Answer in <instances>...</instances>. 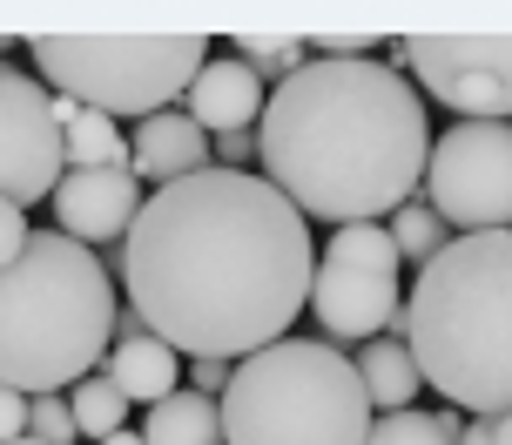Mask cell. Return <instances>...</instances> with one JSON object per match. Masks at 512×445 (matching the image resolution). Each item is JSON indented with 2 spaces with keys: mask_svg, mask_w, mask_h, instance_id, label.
I'll return each mask as SVG.
<instances>
[{
  "mask_svg": "<svg viewBox=\"0 0 512 445\" xmlns=\"http://www.w3.org/2000/svg\"><path fill=\"white\" fill-rule=\"evenodd\" d=\"M122 290L142 331L189 358L243 365L290 338L310 297V223L250 169H196L142 196L122 236Z\"/></svg>",
  "mask_w": 512,
  "mask_h": 445,
  "instance_id": "obj_1",
  "label": "cell"
},
{
  "mask_svg": "<svg viewBox=\"0 0 512 445\" xmlns=\"http://www.w3.org/2000/svg\"><path fill=\"white\" fill-rule=\"evenodd\" d=\"M432 156L425 102L391 61H304L270 88L256 122L263 183L290 210L324 223H378L418 196Z\"/></svg>",
  "mask_w": 512,
  "mask_h": 445,
  "instance_id": "obj_2",
  "label": "cell"
},
{
  "mask_svg": "<svg viewBox=\"0 0 512 445\" xmlns=\"http://www.w3.org/2000/svg\"><path fill=\"white\" fill-rule=\"evenodd\" d=\"M405 351L452 412H512V230L452 236L405 297Z\"/></svg>",
  "mask_w": 512,
  "mask_h": 445,
  "instance_id": "obj_3",
  "label": "cell"
},
{
  "mask_svg": "<svg viewBox=\"0 0 512 445\" xmlns=\"http://www.w3.org/2000/svg\"><path fill=\"white\" fill-rule=\"evenodd\" d=\"M115 338V277L61 230H34L0 270V385L21 398L75 392Z\"/></svg>",
  "mask_w": 512,
  "mask_h": 445,
  "instance_id": "obj_4",
  "label": "cell"
},
{
  "mask_svg": "<svg viewBox=\"0 0 512 445\" xmlns=\"http://www.w3.org/2000/svg\"><path fill=\"white\" fill-rule=\"evenodd\" d=\"M223 445H364L371 398L358 365L324 338H277L230 371V392L216 398Z\"/></svg>",
  "mask_w": 512,
  "mask_h": 445,
  "instance_id": "obj_5",
  "label": "cell"
},
{
  "mask_svg": "<svg viewBox=\"0 0 512 445\" xmlns=\"http://www.w3.org/2000/svg\"><path fill=\"white\" fill-rule=\"evenodd\" d=\"M27 54L61 88V102H81L108 122L122 115L142 122L189 95V81L209 61V41L203 34H34Z\"/></svg>",
  "mask_w": 512,
  "mask_h": 445,
  "instance_id": "obj_6",
  "label": "cell"
},
{
  "mask_svg": "<svg viewBox=\"0 0 512 445\" xmlns=\"http://www.w3.org/2000/svg\"><path fill=\"white\" fill-rule=\"evenodd\" d=\"M398 250L384 223H344L317 250L310 270V317L324 344H371V338H405V284H398Z\"/></svg>",
  "mask_w": 512,
  "mask_h": 445,
  "instance_id": "obj_7",
  "label": "cell"
},
{
  "mask_svg": "<svg viewBox=\"0 0 512 445\" xmlns=\"http://www.w3.org/2000/svg\"><path fill=\"white\" fill-rule=\"evenodd\" d=\"M418 189L452 236L512 230V122H452L432 142Z\"/></svg>",
  "mask_w": 512,
  "mask_h": 445,
  "instance_id": "obj_8",
  "label": "cell"
},
{
  "mask_svg": "<svg viewBox=\"0 0 512 445\" xmlns=\"http://www.w3.org/2000/svg\"><path fill=\"white\" fill-rule=\"evenodd\" d=\"M391 68H411L459 122H512V34H405Z\"/></svg>",
  "mask_w": 512,
  "mask_h": 445,
  "instance_id": "obj_9",
  "label": "cell"
},
{
  "mask_svg": "<svg viewBox=\"0 0 512 445\" xmlns=\"http://www.w3.org/2000/svg\"><path fill=\"white\" fill-rule=\"evenodd\" d=\"M61 183V122L54 95L14 61H0V196L7 203H41Z\"/></svg>",
  "mask_w": 512,
  "mask_h": 445,
  "instance_id": "obj_10",
  "label": "cell"
},
{
  "mask_svg": "<svg viewBox=\"0 0 512 445\" xmlns=\"http://www.w3.org/2000/svg\"><path fill=\"white\" fill-rule=\"evenodd\" d=\"M54 230L81 243V250H95V243H122L135 210H142V189L128 169H68L61 183H54Z\"/></svg>",
  "mask_w": 512,
  "mask_h": 445,
  "instance_id": "obj_11",
  "label": "cell"
},
{
  "mask_svg": "<svg viewBox=\"0 0 512 445\" xmlns=\"http://www.w3.org/2000/svg\"><path fill=\"white\" fill-rule=\"evenodd\" d=\"M263 102H270V88H263L236 54H209L203 75L189 81V95H182V115L216 142V135L256 129V122H263Z\"/></svg>",
  "mask_w": 512,
  "mask_h": 445,
  "instance_id": "obj_12",
  "label": "cell"
},
{
  "mask_svg": "<svg viewBox=\"0 0 512 445\" xmlns=\"http://www.w3.org/2000/svg\"><path fill=\"white\" fill-rule=\"evenodd\" d=\"M196 169H209V135L182 108H155V115L135 122V135H128V176L135 183L169 189L182 176H196Z\"/></svg>",
  "mask_w": 512,
  "mask_h": 445,
  "instance_id": "obj_13",
  "label": "cell"
},
{
  "mask_svg": "<svg viewBox=\"0 0 512 445\" xmlns=\"http://www.w3.org/2000/svg\"><path fill=\"white\" fill-rule=\"evenodd\" d=\"M115 324H122V338H115V351H108V365H102L108 385H115L128 405H162L169 392H182V385H176V378H182L176 351L155 338V331H142V317H135V311H122Z\"/></svg>",
  "mask_w": 512,
  "mask_h": 445,
  "instance_id": "obj_14",
  "label": "cell"
},
{
  "mask_svg": "<svg viewBox=\"0 0 512 445\" xmlns=\"http://www.w3.org/2000/svg\"><path fill=\"white\" fill-rule=\"evenodd\" d=\"M358 385H364V398H371V412H411V398H418V365H411V351H405V338H371V344H358Z\"/></svg>",
  "mask_w": 512,
  "mask_h": 445,
  "instance_id": "obj_15",
  "label": "cell"
},
{
  "mask_svg": "<svg viewBox=\"0 0 512 445\" xmlns=\"http://www.w3.org/2000/svg\"><path fill=\"white\" fill-rule=\"evenodd\" d=\"M54 122H61V162L75 169H128V142L122 122H108L81 102H54Z\"/></svg>",
  "mask_w": 512,
  "mask_h": 445,
  "instance_id": "obj_16",
  "label": "cell"
},
{
  "mask_svg": "<svg viewBox=\"0 0 512 445\" xmlns=\"http://www.w3.org/2000/svg\"><path fill=\"white\" fill-rule=\"evenodd\" d=\"M142 445H223V412L203 392H169L162 405H149L142 419Z\"/></svg>",
  "mask_w": 512,
  "mask_h": 445,
  "instance_id": "obj_17",
  "label": "cell"
},
{
  "mask_svg": "<svg viewBox=\"0 0 512 445\" xmlns=\"http://www.w3.org/2000/svg\"><path fill=\"white\" fill-rule=\"evenodd\" d=\"M465 419L459 412H378L371 419V432H364V445H459Z\"/></svg>",
  "mask_w": 512,
  "mask_h": 445,
  "instance_id": "obj_18",
  "label": "cell"
},
{
  "mask_svg": "<svg viewBox=\"0 0 512 445\" xmlns=\"http://www.w3.org/2000/svg\"><path fill=\"white\" fill-rule=\"evenodd\" d=\"M230 48H236V61H243V68H250L263 88H270V81L283 88V81H290V75L310 61L304 34H230Z\"/></svg>",
  "mask_w": 512,
  "mask_h": 445,
  "instance_id": "obj_19",
  "label": "cell"
},
{
  "mask_svg": "<svg viewBox=\"0 0 512 445\" xmlns=\"http://www.w3.org/2000/svg\"><path fill=\"white\" fill-rule=\"evenodd\" d=\"M445 243H452V230H445V223H438V216L425 210L418 196L391 210V250H398V263H411V270H425V263H432L438 250H445Z\"/></svg>",
  "mask_w": 512,
  "mask_h": 445,
  "instance_id": "obj_20",
  "label": "cell"
},
{
  "mask_svg": "<svg viewBox=\"0 0 512 445\" xmlns=\"http://www.w3.org/2000/svg\"><path fill=\"white\" fill-rule=\"evenodd\" d=\"M68 412H75V432H88V439L128 432V398L115 392L108 378H81L75 392H68Z\"/></svg>",
  "mask_w": 512,
  "mask_h": 445,
  "instance_id": "obj_21",
  "label": "cell"
},
{
  "mask_svg": "<svg viewBox=\"0 0 512 445\" xmlns=\"http://www.w3.org/2000/svg\"><path fill=\"white\" fill-rule=\"evenodd\" d=\"M27 439H41V445H75V412H68V392H54V398H27Z\"/></svg>",
  "mask_w": 512,
  "mask_h": 445,
  "instance_id": "obj_22",
  "label": "cell"
},
{
  "mask_svg": "<svg viewBox=\"0 0 512 445\" xmlns=\"http://www.w3.org/2000/svg\"><path fill=\"white\" fill-rule=\"evenodd\" d=\"M230 371L236 365H223V358H189V365H182V378H189V392L223 398V392H230Z\"/></svg>",
  "mask_w": 512,
  "mask_h": 445,
  "instance_id": "obj_23",
  "label": "cell"
},
{
  "mask_svg": "<svg viewBox=\"0 0 512 445\" xmlns=\"http://www.w3.org/2000/svg\"><path fill=\"white\" fill-rule=\"evenodd\" d=\"M27 236H34V230H27V210L0 196V270H7V263L21 257V243H27Z\"/></svg>",
  "mask_w": 512,
  "mask_h": 445,
  "instance_id": "obj_24",
  "label": "cell"
},
{
  "mask_svg": "<svg viewBox=\"0 0 512 445\" xmlns=\"http://www.w3.org/2000/svg\"><path fill=\"white\" fill-rule=\"evenodd\" d=\"M14 439H27V398L0 385V445H14Z\"/></svg>",
  "mask_w": 512,
  "mask_h": 445,
  "instance_id": "obj_25",
  "label": "cell"
},
{
  "mask_svg": "<svg viewBox=\"0 0 512 445\" xmlns=\"http://www.w3.org/2000/svg\"><path fill=\"white\" fill-rule=\"evenodd\" d=\"M486 432H492V445H512V412H499V419H486Z\"/></svg>",
  "mask_w": 512,
  "mask_h": 445,
  "instance_id": "obj_26",
  "label": "cell"
},
{
  "mask_svg": "<svg viewBox=\"0 0 512 445\" xmlns=\"http://www.w3.org/2000/svg\"><path fill=\"white\" fill-rule=\"evenodd\" d=\"M102 445H142V432H115V439H102Z\"/></svg>",
  "mask_w": 512,
  "mask_h": 445,
  "instance_id": "obj_27",
  "label": "cell"
},
{
  "mask_svg": "<svg viewBox=\"0 0 512 445\" xmlns=\"http://www.w3.org/2000/svg\"><path fill=\"white\" fill-rule=\"evenodd\" d=\"M14 445H41V439H14Z\"/></svg>",
  "mask_w": 512,
  "mask_h": 445,
  "instance_id": "obj_28",
  "label": "cell"
}]
</instances>
